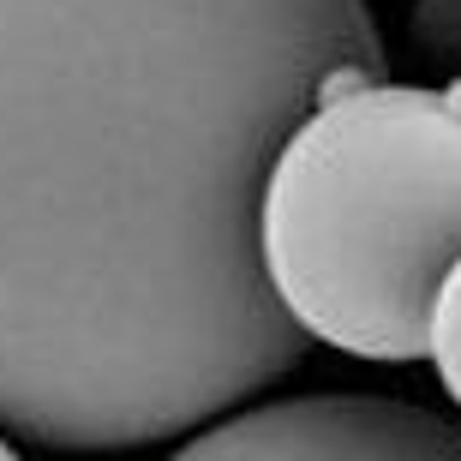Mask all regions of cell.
<instances>
[{
  "label": "cell",
  "instance_id": "5",
  "mask_svg": "<svg viewBox=\"0 0 461 461\" xmlns=\"http://www.w3.org/2000/svg\"><path fill=\"white\" fill-rule=\"evenodd\" d=\"M0 461H24V456H18L13 444H6V431H0Z\"/></svg>",
  "mask_w": 461,
  "mask_h": 461
},
{
  "label": "cell",
  "instance_id": "4",
  "mask_svg": "<svg viewBox=\"0 0 461 461\" xmlns=\"http://www.w3.org/2000/svg\"><path fill=\"white\" fill-rule=\"evenodd\" d=\"M426 359L438 366V384L449 390V402L461 408V264L444 276L438 306H431V348Z\"/></svg>",
  "mask_w": 461,
  "mask_h": 461
},
{
  "label": "cell",
  "instance_id": "1",
  "mask_svg": "<svg viewBox=\"0 0 461 461\" xmlns=\"http://www.w3.org/2000/svg\"><path fill=\"white\" fill-rule=\"evenodd\" d=\"M366 78V0H0V431L144 449L294 372L258 204Z\"/></svg>",
  "mask_w": 461,
  "mask_h": 461
},
{
  "label": "cell",
  "instance_id": "3",
  "mask_svg": "<svg viewBox=\"0 0 461 461\" xmlns=\"http://www.w3.org/2000/svg\"><path fill=\"white\" fill-rule=\"evenodd\" d=\"M168 461H461V426L395 395H294L210 420Z\"/></svg>",
  "mask_w": 461,
  "mask_h": 461
},
{
  "label": "cell",
  "instance_id": "2",
  "mask_svg": "<svg viewBox=\"0 0 461 461\" xmlns=\"http://www.w3.org/2000/svg\"><path fill=\"white\" fill-rule=\"evenodd\" d=\"M276 300L312 342L377 366L431 348L461 264V85H348L288 132L258 204Z\"/></svg>",
  "mask_w": 461,
  "mask_h": 461
}]
</instances>
